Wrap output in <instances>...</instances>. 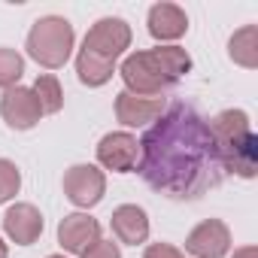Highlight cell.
<instances>
[{
  "label": "cell",
  "instance_id": "7c38bea8",
  "mask_svg": "<svg viewBox=\"0 0 258 258\" xmlns=\"http://www.w3.org/2000/svg\"><path fill=\"white\" fill-rule=\"evenodd\" d=\"M4 231H7V237H10L13 243L31 246V243H37L40 234H43V216H40V210H37L34 204H16V207H10L7 216H4Z\"/></svg>",
  "mask_w": 258,
  "mask_h": 258
},
{
  "label": "cell",
  "instance_id": "6da1fadb",
  "mask_svg": "<svg viewBox=\"0 0 258 258\" xmlns=\"http://www.w3.org/2000/svg\"><path fill=\"white\" fill-rule=\"evenodd\" d=\"M140 176L176 201L201 198L222 182L210 121L185 100L170 103L140 140Z\"/></svg>",
  "mask_w": 258,
  "mask_h": 258
},
{
  "label": "cell",
  "instance_id": "cb8c5ba5",
  "mask_svg": "<svg viewBox=\"0 0 258 258\" xmlns=\"http://www.w3.org/2000/svg\"><path fill=\"white\" fill-rule=\"evenodd\" d=\"M49 258H64V255H49Z\"/></svg>",
  "mask_w": 258,
  "mask_h": 258
},
{
  "label": "cell",
  "instance_id": "44dd1931",
  "mask_svg": "<svg viewBox=\"0 0 258 258\" xmlns=\"http://www.w3.org/2000/svg\"><path fill=\"white\" fill-rule=\"evenodd\" d=\"M143 258H182V252L176 246H170V243H152L143 252Z\"/></svg>",
  "mask_w": 258,
  "mask_h": 258
},
{
  "label": "cell",
  "instance_id": "5b68a950",
  "mask_svg": "<svg viewBox=\"0 0 258 258\" xmlns=\"http://www.w3.org/2000/svg\"><path fill=\"white\" fill-rule=\"evenodd\" d=\"M131 46V28H127V22L121 19H100L91 25V31L85 34L82 40V52H91L103 61H112Z\"/></svg>",
  "mask_w": 258,
  "mask_h": 258
},
{
  "label": "cell",
  "instance_id": "e0dca14e",
  "mask_svg": "<svg viewBox=\"0 0 258 258\" xmlns=\"http://www.w3.org/2000/svg\"><path fill=\"white\" fill-rule=\"evenodd\" d=\"M34 94H37V100H40V106H43V115H46V112H58V109L64 106L61 82H58L52 73L37 76V82H34Z\"/></svg>",
  "mask_w": 258,
  "mask_h": 258
},
{
  "label": "cell",
  "instance_id": "ffe728a7",
  "mask_svg": "<svg viewBox=\"0 0 258 258\" xmlns=\"http://www.w3.org/2000/svg\"><path fill=\"white\" fill-rule=\"evenodd\" d=\"M82 258H121V252L112 240H97L94 246H88L82 252Z\"/></svg>",
  "mask_w": 258,
  "mask_h": 258
},
{
  "label": "cell",
  "instance_id": "d6986e66",
  "mask_svg": "<svg viewBox=\"0 0 258 258\" xmlns=\"http://www.w3.org/2000/svg\"><path fill=\"white\" fill-rule=\"evenodd\" d=\"M22 188V173L13 161L0 158V204H7L10 198H16Z\"/></svg>",
  "mask_w": 258,
  "mask_h": 258
},
{
  "label": "cell",
  "instance_id": "7a4b0ae2",
  "mask_svg": "<svg viewBox=\"0 0 258 258\" xmlns=\"http://www.w3.org/2000/svg\"><path fill=\"white\" fill-rule=\"evenodd\" d=\"M188 70H191L188 52L179 46H164V49H146V52L127 55L118 73L131 94L158 97L164 88L176 85Z\"/></svg>",
  "mask_w": 258,
  "mask_h": 258
},
{
  "label": "cell",
  "instance_id": "ac0fdd59",
  "mask_svg": "<svg viewBox=\"0 0 258 258\" xmlns=\"http://www.w3.org/2000/svg\"><path fill=\"white\" fill-rule=\"evenodd\" d=\"M25 73V58L16 49H0V88H13Z\"/></svg>",
  "mask_w": 258,
  "mask_h": 258
},
{
  "label": "cell",
  "instance_id": "4fadbf2b",
  "mask_svg": "<svg viewBox=\"0 0 258 258\" xmlns=\"http://www.w3.org/2000/svg\"><path fill=\"white\" fill-rule=\"evenodd\" d=\"M146 25H149V34L155 40L170 43V40H179L188 31V16L176 4H155L149 10V22Z\"/></svg>",
  "mask_w": 258,
  "mask_h": 258
},
{
  "label": "cell",
  "instance_id": "8992f818",
  "mask_svg": "<svg viewBox=\"0 0 258 258\" xmlns=\"http://www.w3.org/2000/svg\"><path fill=\"white\" fill-rule=\"evenodd\" d=\"M103 191H106V176L94 164H73L64 173V195L76 207H85L88 210V207L100 204Z\"/></svg>",
  "mask_w": 258,
  "mask_h": 258
},
{
  "label": "cell",
  "instance_id": "30bf717a",
  "mask_svg": "<svg viewBox=\"0 0 258 258\" xmlns=\"http://www.w3.org/2000/svg\"><path fill=\"white\" fill-rule=\"evenodd\" d=\"M97 240H100V225H97V219H91L85 213H70L58 225V243L73 255H82Z\"/></svg>",
  "mask_w": 258,
  "mask_h": 258
},
{
  "label": "cell",
  "instance_id": "ba28073f",
  "mask_svg": "<svg viewBox=\"0 0 258 258\" xmlns=\"http://www.w3.org/2000/svg\"><path fill=\"white\" fill-rule=\"evenodd\" d=\"M137 158H140V143H137L134 134H127V131H112V134H106L97 143V161L106 170L131 173L137 167Z\"/></svg>",
  "mask_w": 258,
  "mask_h": 258
},
{
  "label": "cell",
  "instance_id": "277c9868",
  "mask_svg": "<svg viewBox=\"0 0 258 258\" xmlns=\"http://www.w3.org/2000/svg\"><path fill=\"white\" fill-rule=\"evenodd\" d=\"M73 40H76V34H73V25L67 19L46 16V19L34 22L31 34H28V55L37 64L58 70L67 64V58L73 52Z\"/></svg>",
  "mask_w": 258,
  "mask_h": 258
},
{
  "label": "cell",
  "instance_id": "52a82bcc",
  "mask_svg": "<svg viewBox=\"0 0 258 258\" xmlns=\"http://www.w3.org/2000/svg\"><path fill=\"white\" fill-rule=\"evenodd\" d=\"M0 115H4V121L10 127H16V131H28V127H34L43 118V106H40L34 88L13 85L0 97Z\"/></svg>",
  "mask_w": 258,
  "mask_h": 258
},
{
  "label": "cell",
  "instance_id": "5bb4252c",
  "mask_svg": "<svg viewBox=\"0 0 258 258\" xmlns=\"http://www.w3.org/2000/svg\"><path fill=\"white\" fill-rule=\"evenodd\" d=\"M112 234L127 243V246H137V243H146L149 237V219L146 213L137 207V204H121L112 210Z\"/></svg>",
  "mask_w": 258,
  "mask_h": 258
},
{
  "label": "cell",
  "instance_id": "7402d4cb",
  "mask_svg": "<svg viewBox=\"0 0 258 258\" xmlns=\"http://www.w3.org/2000/svg\"><path fill=\"white\" fill-rule=\"evenodd\" d=\"M234 258H258V249L255 246H243V249L234 252Z\"/></svg>",
  "mask_w": 258,
  "mask_h": 258
},
{
  "label": "cell",
  "instance_id": "9c48e42d",
  "mask_svg": "<svg viewBox=\"0 0 258 258\" xmlns=\"http://www.w3.org/2000/svg\"><path fill=\"white\" fill-rule=\"evenodd\" d=\"M185 249H188L195 258H222V255L231 249V231H228L225 222L207 219V222H201V225L188 234Z\"/></svg>",
  "mask_w": 258,
  "mask_h": 258
},
{
  "label": "cell",
  "instance_id": "2e32d148",
  "mask_svg": "<svg viewBox=\"0 0 258 258\" xmlns=\"http://www.w3.org/2000/svg\"><path fill=\"white\" fill-rule=\"evenodd\" d=\"M112 70L115 64L112 61H103L91 52H82L79 49V58H76V73H79V82H85L88 88H97V85H106L112 79Z\"/></svg>",
  "mask_w": 258,
  "mask_h": 258
},
{
  "label": "cell",
  "instance_id": "8fae6325",
  "mask_svg": "<svg viewBox=\"0 0 258 258\" xmlns=\"http://www.w3.org/2000/svg\"><path fill=\"white\" fill-rule=\"evenodd\" d=\"M164 112V97H140L131 91H121L115 97V118L127 127H143Z\"/></svg>",
  "mask_w": 258,
  "mask_h": 258
},
{
  "label": "cell",
  "instance_id": "9a60e30c",
  "mask_svg": "<svg viewBox=\"0 0 258 258\" xmlns=\"http://www.w3.org/2000/svg\"><path fill=\"white\" fill-rule=\"evenodd\" d=\"M228 55L234 58V64H240L246 70L258 67V28L255 25L240 28L228 43Z\"/></svg>",
  "mask_w": 258,
  "mask_h": 258
},
{
  "label": "cell",
  "instance_id": "603a6c76",
  "mask_svg": "<svg viewBox=\"0 0 258 258\" xmlns=\"http://www.w3.org/2000/svg\"><path fill=\"white\" fill-rule=\"evenodd\" d=\"M0 258H10V249H7V243L0 240Z\"/></svg>",
  "mask_w": 258,
  "mask_h": 258
},
{
  "label": "cell",
  "instance_id": "3957f363",
  "mask_svg": "<svg viewBox=\"0 0 258 258\" xmlns=\"http://www.w3.org/2000/svg\"><path fill=\"white\" fill-rule=\"evenodd\" d=\"M216 155L228 173L252 179L258 170V137L252 134L249 115L243 109H225L210 121Z\"/></svg>",
  "mask_w": 258,
  "mask_h": 258
}]
</instances>
